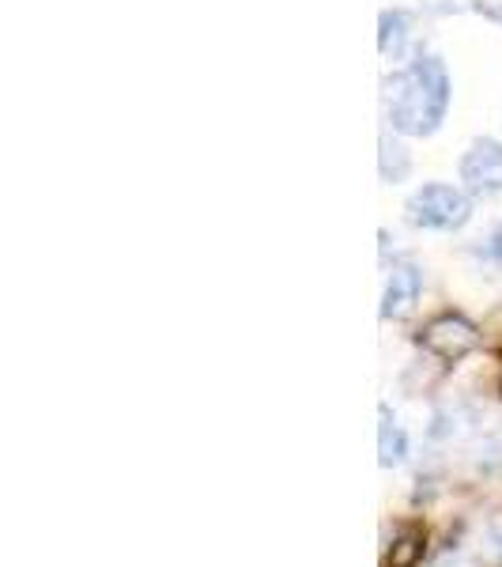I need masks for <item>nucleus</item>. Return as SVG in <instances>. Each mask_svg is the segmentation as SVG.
<instances>
[{
	"mask_svg": "<svg viewBox=\"0 0 502 567\" xmlns=\"http://www.w3.org/2000/svg\"><path fill=\"white\" fill-rule=\"evenodd\" d=\"M423 534L419 529H405V534L397 537L394 548H389V564L386 567H416L423 560Z\"/></svg>",
	"mask_w": 502,
	"mask_h": 567,
	"instance_id": "1a4fd4ad",
	"label": "nucleus"
},
{
	"mask_svg": "<svg viewBox=\"0 0 502 567\" xmlns=\"http://www.w3.org/2000/svg\"><path fill=\"white\" fill-rule=\"evenodd\" d=\"M378 171H381V178L386 182H405L408 178V171H412V159H408V148L405 144H397L394 136H381V144H378Z\"/></svg>",
	"mask_w": 502,
	"mask_h": 567,
	"instance_id": "423d86ee",
	"label": "nucleus"
},
{
	"mask_svg": "<svg viewBox=\"0 0 502 567\" xmlns=\"http://www.w3.org/2000/svg\"><path fill=\"white\" fill-rule=\"evenodd\" d=\"M495 254H502V227H499V235H495Z\"/></svg>",
	"mask_w": 502,
	"mask_h": 567,
	"instance_id": "9d476101",
	"label": "nucleus"
},
{
	"mask_svg": "<svg viewBox=\"0 0 502 567\" xmlns=\"http://www.w3.org/2000/svg\"><path fill=\"white\" fill-rule=\"evenodd\" d=\"M419 344H423L431 355H438L442 363H458L480 344V333H477V326H472L469 318L442 315V318H435L423 333H419Z\"/></svg>",
	"mask_w": 502,
	"mask_h": 567,
	"instance_id": "7ed1b4c3",
	"label": "nucleus"
},
{
	"mask_svg": "<svg viewBox=\"0 0 502 567\" xmlns=\"http://www.w3.org/2000/svg\"><path fill=\"white\" fill-rule=\"evenodd\" d=\"M419 288H423L419 269H412V265H397V269L389 272L386 296H381V315H386V318L412 315V307L419 303Z\"/></svg>",
	"mask_w": 502,
	"mask_h": 567,
	"instance_id": "39448f33",
	"label": "nucleus"
},
{
	"mask_svg": "<svg viewBox=\"0 0 502 567\" xmlns=\"http://www.w3.org/2000/svg\"><path fill=\"white\" fill-rule=\"evenodd\" d=\"M378 27H381V31H378L381 53H386V58L394 53V58H397V53L408 45V27H412V23H408V16L405 12H381V23Z\"/></svg>",
	"mask_w": 502,
	"mask_h": 567,
	"instance_id": "6e6552de",
	"label": "nucleus"
},
{
	"mask_svg": "<svg viewBox=\"0 0 502 567\" xmlns=\"http://www.w3.org/2000/svg\"><path fill=\"white\" fill-rule=\"evenodd\" d=\"M408 219L416 227H435V231H453L469 219V197L453 186H442V182H431V186L416 189L408 197Z\"/></svg>",
	"mask_w": 502,
	"mask_h": 567,
	"instance_id": "f03ea898",
	"label": "nucleus"
},
{
	"mask_svg": "<svg viewBox=\"0 0 502 567\" xmlns=\"http://www.w3.org/2000/svg\"><path fill=\"white\" fill-rule=\"evenodd\" d=\"M381 416V427H378V462L381 465H397L400 458H405V432L394 424V416H389V409L381 405L378 409Z\"/></svg>",
	"mask_w": 502,
	"mask_h": 567,
	"instance_id": "0eeeda50",
	"label": "nucleus"
},
{
	"mask_svg": "<svg viewBox=\"0 0 502 567\" xmlns=\"http://www.w3.org/2000/svg\"><path fill=\"white\" fill-rule=\"evenodd\" d=\"M461 182L472 194L488 197L502 189V144L499 141H477L461 159Z\"/></svg>",
	"mask_w": 502,
	"mask_h": 567,
	"instance_id": "20e7f679",
	"label": "nucleus"
},
{
	"mask_svg": "<svg viewBox=\"0 0 502 567\" xmlns=\"http://www.w3.org/2000/svg\"><path fill=\"white\" fill-rule=\"evenodd\" d=\"M389 99V122L405 136H427L438 130L450 106V76H446L442 61L419 58L405 72L386 80Z\"/></svg>",
	"mask_w": 502,
	"mask_h": 567,
	"instance_id": "f257e3e1",
	"label": "nucleus"
}]
</instances>
